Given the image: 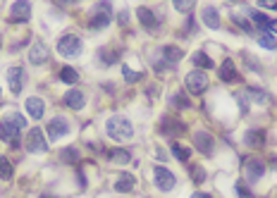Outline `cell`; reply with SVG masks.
I'll return each instance as SVG.
<instances>
[{"mask_svg": "<svg viewBox=\"0 0 277 198\" xmlns=\"http://www.w3.org/2000/svg\"><path fill=\"white\" fill-rule=\"evenodd\" d=\"M24 127H26L24 115L12 112V115H8V117L0 122V139L8 141L10 146H19V131H24Z\"/></svg>", "mask_w": 277, "mask_h": 198, "instance_id": "cell-1", "label": "cell"}, {"mask_svg": "<svg viewBox=\"0 0 277 198\" xmlns=\"http://www.w3.org/2000/svg\"><path fill=\"white\" fill-rule=\"evenodd\" d=\"M105 131L115 141H129L134 136V127H132V122L127 117H110L108 124H105Z\"/></svg>", "mask_w": 277, "mask_h": 198, "instance_id": "cell-2", "label": "cell"}, {"mask_svg": "<svg viewBox=\"0 0 277 198\" xmlns=\"http://www.w3.org/2000/svg\"><path fill=\"white\" fill-rule=\"evenodd\" d=\"M57 50L63 57H77L81 53V39L74 34H65L63 39L57 41Z\"/></svg>", "mask_w": 277, "mask_h": 198, "instance_id": "cell-3", "label": "cell"}, {"mask_svg": "<svg viewBox=\"0 0 277 198\" xmlns=\"http://www.w3.org/2000/svg\"><path fill=\"white\" fill-rule=\"evenodd\" d=\"M110 3H98L94 8V15H91V22H88V26L91 29H105L108 24H110Z\"/></svg>", "mask_w": 277, "mask_h": 198, "instance_id": "cell-4", "label": "cell"}, {"mask_svg": "<svg viewBox=\"0 0 277 198\" xmlns=\"http://www.w3.org/2000/svg\"><path fill=\"white\" fill-rule=\"evenodd\" d=\"M184 81H187V88H189L191 95H201L208 88V77L203 74V72H198V70L189 72V74L184 77Z\"/></svg>", "mask_w": 277, "mask_h": 198, "instance_id": "cell-5", "label": "cell"}, {"mask_svg": "<svg viewBox=\"0 0 277 198\" xmlns=\"http://www.w3.org/2000/svg\"><path fill=\"white\" fill-rule=\"evenodd\" d=\"M24 148L29 153H48V141L41 129H32L26 134V141H24Z\"/></svg>", "mask_w": 277, "mask_h": 198, "instance_id": "cell-6", "label": "cell"}, {"mask_svg": "<svg viewBox=\"0 0 277 198\" xmlns=\"http://www.w3.org/2000/svg\"><path fill=\"white\" fill-rule=\"evenodd\" d=\"M153 182H156L158 191H172L177 179H174V175L167 167H156V170H153Z\"/></svg>", "mask_w": 277, "mask_h": 198, "instance_id": "cell-7", "label": "cell"}, {"mask_svg": "<svg viewBox=\"0 0 277 198\" xmlns=\"http://www.w3.org/2000/svg\"><path fill=\"white\" fill-rule=\"evenodd\" d=\"M46 134L50 141H57V139H63V136L70 134V122L63 117H55V119H50L48 122V129H46Z\"/></svg>", "mask_w": 277, "mask_h": 198, "instance_id": "cell-8", "label": "cell"}, {"mask_svg": "<svg viewBox=\"0 0 277 198\" xmlns=\"http://www.w3.org/2000/svg\"><path fill=\"white\" fill-rule=\"evenodd\" d=\"M32 15V5L26 0H17L15 5L10 8V22H26Z\"/></svg>", "mask_w": 277, "mask_h": 198, "instance_id": "cell-9", "label": "cell"}, {"mask_svg": "<svg viewBox=\"0 0 277 198\" xmlns=\"http://www.w3.org/2000/svg\"><path fill=\"white\" fill-rule=\"evenodd\" d=\"M50 57V50H48V46L43 43V41H36L32 46V50H29V62L32 64H43Z\"/></svg>", "mask_w": 277, "mask_h": 198, "instance_id": "cell-10", "label": "cell"}, {"mask_svg": "<svg viewBox=\"0 0 277 198\" xmlns=\"http://www.w3.org/2000/svg\"><path fill=\"white\" fill-rule=\"evenodd\" d=\"M8 84H10V91H12V93H22V88H24V70L22 67H10Z\"/></svg>", "mask_w": 277, "mask_h": 198, "instance_id": "cell-11", "label": "cell"}, {"mask_svg": "<svg viewBox=\"0 0 277 198\" xmlns=\"http://www.w3.org/2000/svg\"><path fill=\"white\" fill-rule=\"evenodd\" d=\"M65 105L72 108V110H81L86 105V95L81 93V91H77V88H72V91L65 93Z\"/></svg>", "mask_w": 277, "mask_h": 198, "instance_id": "cell-12", "label": "cell"}, {"mask_svg": "<svg viewBox=\"0 0 277 198\" xmlns=\"http://www.w3.org/2000/svg\"><path fill=\"white\" fill-rule=\"evenodd\" d=\"M220 79L222 81H239V79H241V77H239V70L234 67V60H232V57H227V60L220 64Z\"/></svg>", "mask_w": 277, "mask_h": 198, "instance_id": "cell-13", "label": "cell"}, {"mask_svg": "<svg viewBox=\"0 0 277 198\" xmlns=\"http://www.w3.org/2000/svg\"><path fill=\"white\" fill-rule=\"evenodd\" d=\"M136 17H139V24L146 26L148 31H156V29H158V19H156V15H153L148 8H139L136 10Z\"/></svg>", "mask_w": 277, "mask_h": 198, "instance_id": "cell-14", "label": "cell"}, {"mask_svg": "<svg viewBox=\"0 0 277 198\" xmlns=\"http://www.w3.org/2000/svg\"><path fill=\"white\" fill-rule=\"evenodd\" d=\"M265 172V165H263L258 158H251L246 162V177H249V182H258Z\"/></svg>", "mask_w": 277, "mask_h": 198, "instance_id": "cell-15", "label": "cell"}, {"mask_svg": "<svg viewBox=\"0 0 277 198\" xmlns=\"http://www.w3.org/2000/svg\"><path fill=\"white\" fill-rule=\"evenodd\" d=\"M26 112H29L34 119H41L43 112H46V103H43L41 98H36V95H32V98H26Z\"/></svg>", "mask_w": 277, "mask_h": 198, "instance_id": "cell-16", "label": "cell"}, {"mask_svg": "<svg viewBox=\"0 0 277 198\" xmlns=\"http://www.w3.org/2000/svg\"><path fill=\"white\" fill-rule=\"evenodd\" d=\"M201 17H203V24H206L208 29H220V15H218V10L213 5H206Z\"/></svg>", "mask_w": 277, "mask_h": 198, "instance_id": "cell-17", "label": "cell"}, {"mask_svg": "<svg viewBox=\"0 0 277 198\" xmlns=\"http://www.w3.org/2000/svg\"><path fill=\"white\" fill-rule=\"evenodd\" d=\"M194 141H196V148L203 153V155H210V153H213V139H210V134L198 131V134H194Z\"/></svg>", "mask_w": 277, "mask_h": 198, "instance_id": "cell-18", "label": "cell"}, {"mask_svg": "<svg viewBox=\"0 0 277 198\" xmlns=\"http://www.w3.org/2000/svg\"><path fill=\"white\" fill-rule=\"evenodd\" d=\"M134 184H136L134 175H129V172H122V175H119V179L115 182V191H119V193H129V191L134 189Z\"/></svg>", "mask_w": 277, "mask_h": 198, "instance_id": "cell-19", "label": "cell"}, {"mask_svg": "<svg viewBox=\"0 0 277 198\" xmlns=\"http://www.w3.org/2000/svg\"><path fill=\"white\" fill-rule=\"evenodd\" d=\"M108 158H110V162H115V165H127L129 160H132V155H129V151H125V148H112V151H108Z\"/></svg>", "mask_w": 277, "mask_h": 198, "instance_id": "cell-20", "label": "cell"}, {"mask_svg": "<svg viewBox=\"0 0 277 198\" xmlns=\"http://www.w3.org/2000/svg\"><path fill=\"white\" fill-rule=\"evenodd\" d=\"M160 131H163V136H172L177 134V131H184V124H177V119H163V124H160Z\"/></svg>", "mask_w": 277, "mask_h": 198, "instance_id": "cell-21", "label": "cell"}, {"mask_svg": "<svg viewBox=\"0 0 277 198\" xmlns=\"http://www.w3.org/2000/svg\"><path fill=\"white\" fill-rule=\"evenodd\" d=\"M251 24H254V26H258V29H263V31H270L272 19H268L263 12H251Z\"/></svg>", "mask_w": 277, "mask_h": 198, "instance_id": "cell-22", "label": "cell"}, {"mask_svg": "<svg viewBox=\"0 0 277 198\" xmlns=\"http://www.w3.org/2000/svg\"><path fill=\"white\" fill-rule=\"evenodd\" d=\"M246 143H249V146H254V148H261L263 143H265V131H263V129L249 131V134H246Z\"/></svg>", "mask_w": 277, "mask_h": 198, "instance_id": "cell-23", "label": "cell"}, {"mask_svg": "<svg viewBox=\"0 0 277 198\" xmlns=\"http://www.w3.org/2000/svg\"><path fill=\"white\" fill-rule=\"evenodd\" d=\"M163 55H165L167 62H179L182 60V48H177V46H165L163 48Z\"/></svg>", "mask_w": 277, "mask_h": 198, "instance_id": "cell-24", "label": "cell"}, {"mask_svg": "<svg viewBox=\"0 0 277 198\" xmlns=\"http://www.w3.org/2000/svg\"><path fill=\"white\" fill-rule=\"evenodd\" d=\"M12 175H15V170H12V162H10L5 155H0V179H12Z\"/></svg>", "mask_w": 277, "mask_h": 198, "instance_id": "cell-25", "label": "cell"}, {"mask_svg": "<svg viewBox=\"0 0 277 198\" xmlns=\"http://www.w3.org/2000/svg\"><path fill=\"white\" fill-rule=\"evenodd\" d=\"M191 62L196 64V67H201V70H210V67H213V60H210L206 53H194Z\"/></svg>", "mask_w": 277, "mask_h": 198, "instance_id": "cell-26", "label": "cell"}, {"mask_svg": "<svg viewBox=\"0 0 277 198\" xmlns=\"http://www.w3.org/2000/svg\"><path fill=\"white\" fill-rule=\"evenodd\" d=\"M60 81H65V84H77L79 74H77V70H72V67H63L60 70Z\"/></svg>", "mask_w": 277, "mask_h": 198, "instance_id": "cell-27", "label": "cell"}, {"mask_svg": "<svg viewBox=\"0 0 277 198\" xmlns=\"http://www.w3.org/2000/svg\"><path fill=\"white\" fill-rule=\"evenodd\" d=\"M172 153H174V158L177 160H182V162H187L191 155V148H187V146H182V143H172Z\"/></svg>", "mask_w": 277, "mask_h": 198, "instance_id": "cell-28", "label": "cell"}, {"mask_svg": "<svg viewBox=\"0 0 277 198\" xmlns=\"http://www.w3.org/2000/svg\"><path fill=\"white\" fill-rule=\"evenodd\" d=\"M122 74H125V81H127V84H136V81L141 79V72L129 70L127 64H122Z\"/></svg>", "mask_w": 277, "mask_h": 198, "instance_id": "cell-29", "label": "cell"}, {"mask_svg": "<svg viewBox=\"0 0 277 198\" xmlns=\"http://www.w3.org/2000/svg\"><path fill=\"white\" fill-rule=\"evenodd\" d=\"M249 95H251V101H256V103H268V93L263 91V88H249Z\"/></svg>", "mask_w": 277, "mask_h": 198, "instance_id": "cell-30", "label": "cell"}, {"mask_svg": "<svg viewBox=\"0 0 277 198\" xmlns=\"http://www.w3.org/2000/svg\"><path fill=\"white\" fill-rule=\"evenodd\" d=\"M258 43H261L263 48H268V50H277V41L270 36V34H261L258 36Z\"/></svg>", "mask_w": 277, "mask_h": 198, "instance_id": "cell-31", "label": "cell"}, {"mask_svg": "<svg viewBox=\"0 0 277 198\" xmlns=\"http://www.w3.org/2000/svg\"><path fill=\"white\" fill-rule=\"evenodd\" d=\"M174 10L177 12H191L194 10V0H174Z\"/></svg>", "mask_w": 277, "mask_h": 198, "instance_id": "cell-32", "label": "cell"}, {"mask_svg": "<svg viewBox=\"0 0 277 198\" xmlns=\"http://www.w3.org/2000/svg\"><path fill=\"white\" fill-rule=\"evenodd\" d=\"M60 158H63V162H77V160H79V153H77V148H65Z\"/></svg>", "mask_w": 277, "mask_h": 198, "instance_id": "cell-33", "label": "cell"}, {"mask_svg": "<svg viewBox=\"0 0 277 198\" xmlns=\"http://www.w3.org/2000/svg\"><path fill=\"white\" fill-rule=\"evenodd\" d=\"M191 179L196 184H203V179H206V172H203V167H191Z\"/></svg>", "mask_w": 277, "mask_h": 198, "instance_id": "cell-34", "label": "cell"}, {"mask_svg": "<svg viewBox=\"0 0 277 198\" xmlns=\"http://www.w3.org/2000/svg\"><path fill=\"white\" fill-rule=\"evenodd\" d=\"M234 189H237V196L239 198H256L254 193L249 191V186H246V184H241V182H237V186H234Z\"/></svg>", "mask_w": 277, "mask_h": 198, "instance_id": "cell-35", "label": "cell"}, {"mask_svg": "<svg viewBox=\"0 0 277 198\" xmlns=\"http://www.w3.org/2000/svg\"><path fill=\"white\" fill-rule=\"evenodd\" d=\"M177 98H174V105H179V108H189V101L184 98V93H174Z\"/></svg>", "mask_w": 277, "mask_h": 198, "instance_id": "cell-36", "label": "cell"}, {"mask_svg": "<svg viewBox=\"0 0 277 198\" xmlns=\"http://www.w3.org/2000/svg\"><path fill=\"white\" fill-rule=\"evenodd\" d=\"M258 5H261V8H265V10H277V3H272V0H261Z\"/></svg>", "mask_w": 277, "mask_h": 198, "instance_id": "cell-37", "label": "cell"}, {"mask_svg": "<svg viewBox=\"0 0 277 198\" xmlns=\"http://www.w3.org/2000/svg\"><path fill=\"white\" fill-rule=\"evenodd\" d=\"M234 22H237V24H239V26H241V29H249V26H251V24L246 22L244 17H234Z\"/></svg>", "mask_w": 277, "mask_h": 198, "instance_id": "cell-38", "label": "cell"}, {"mask_svg": "<svg viewBox=\"0 0 277 198\" xmlns=\"http://www.w3.org/2000/svg\"><path fill=\"white\" fill-rule=\"evenodd\" d=\"M191 198H213V196H210V193H201V191H196Z\"/></svg>", "mask_w": 277, "mask_h": 198, "instance_id": "cell-39", "label": "cell"}, {"mask_svg": "<svg viewBox=\"0 0 277 198\" xmlns=\"http://www.w3.org/2000/svg\"><path fill=\"white\" fill-rule=\"evenodd\" d=\"M119 22H122V24H127V12H125V10L119 12Z\"/></svg>", "mask_w": 277, "mask_h": 198, "instance_id": "cell-40", "label": "cell"}, {"mask_svg": "<svg viewBox=\"0 0 277 198\" xmlns=\"http://www.w3.org/2000/svg\"><path fill=\"white\" fill-rule=\"evenodd\" d=\"M156 155H158L160 160H165V158H167V155H165V151H163V148H158V151H156Z\"/></svg>", "mask_w": 277, "mask_h": 198, "instance_id": "cell-41", "label": "cell"}, {"mask_svg": "<svg viewBox=\"0 0 277 198\" xmlns=\"http://www.w3.org/2000/svg\"><path fill=\"white\" fill-rule=\"evenodd\" d=\"M270 29H272V34H277V22H272V26H270Z\"/></svg>", "mask_w": 277, "mask_h": 198, "instance_id": "cell-42", "label": "cell"}, {"mask_svg": "<svg viewBox=\"0 0 277 198\" xmlns=\"http://www.w3.org/2000/svg\"><path fill=\"white\" fill-rule=\"evenodd\" d=\"M41 198H53V196H41Z\"/></svg>", "mask_w": 277, "mask_h": 198, "instance_id": "cell-43", "label": "cell"}]
</instances>
